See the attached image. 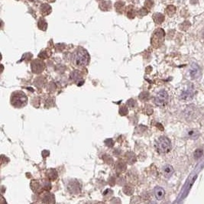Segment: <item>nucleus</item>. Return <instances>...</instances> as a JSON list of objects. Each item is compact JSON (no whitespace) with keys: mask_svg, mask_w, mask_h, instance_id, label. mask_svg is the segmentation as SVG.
Instances as JSON below:
<instances>
[{"mask_svg":"<svg viewBox=\"0 0 204 204\" xmlns=\"http://www.w3.org/2000/svg\"><path fill=\"white\" fill-rule=\"evenodd\" d=\"M89 61V54L85 50L78 49L76 51L73 57V62L77 67H83Z\"/></svg>","mask_w":204,"mask_h":204,"instance_id":"nucleus-1","label":"nucleus"},{"mask_svg":"<svg viewBox=\"0 0 204 204\" xmlns=\"http://www.w3.org/2000/svg\"><path fill=\"white\" fill-rule=\"evenodd\" d=\"M28 98L22 91H15L12 93L11 96V103L17 108L23 107L27 104Z\"/></svg>","mask_w":204,"mask_h":204,"instance_id":"nucleus-2","label":"nucleus"},{"mask_svg":"<svg viewBox=\"0 0 204 204\" xmlns=\"http://www.w3.org/2000/svg\"><path fill=\"white\" fill-rule=\"evenodd\" d=\"M156 148L158 152L161 153V154L168 153L171 149V141L165 136L160 137L156 142Z\"/></svg>","mask_w":204,"mask_h":204,"instance_id":"nucleus-3","label":"nucleus"},{"mask_svg":"<svg viewBox=\"0 0 204 204\" xmlns=\"http://www.w3.org/2000/svg\"><path fill=\"white\" fill-rule=\"evenodd\" d=\"M164 35H165V34H164V30L161 29V28L157 29L153 35L152 38H151V44H152L153 46L155 47V48L160 47L161 44L164 41Z\"/></svg>","mask_w":204,"mask_h":204,"instance_id":"nucleus-4","label":"nucleus"},{"mask_svg":"<svg viewBox=\"0 0 204 204\" xmlns=\"http://www.w3.org/2000/svg\"><path fill=\"white\" fill-rule=\"evenodd\" d=\"M168 101V94L165 90H161L157 93L155 98V103L158 106L163 107L166 105Z\"/></svg>","mask_w":204,"mask_h":204,"instance_id":"nucleus-5","label":"nucleus"},{"mask_svg":"<svg viewBox=\"0 0 204 204\" xmlns=\"http://www.w3.org/2000/svg\"><path fill=\"white\" fill-rule=\"evenodd\" d=\"M162 172H163V174L166 178H170L173 175L174 170L173 167L170 164H165L164 167H162Z\"/></svg>","mask_w":204,"mask_h":204,"instance_id":"nucleus-6","label":"nucleus"},{"mask_svg":"<svg viewBox=\"0 0 204 204\" xmlns=\"http://www.w3.org/2000/svg\"><path fill=\"white\" fill-rule=\"evenodd\" d=\"M190 77L192 79H197L200 77L201 75V70L198 66L197 65H193L190 70Z\"/></svg>","mask_w":204,"mask_h":204,"instance_id":"nucleus-7","label":"nucleus"},{"mask_svg":"<svg viewBox=\"0 0 204 204\" xmlns=\"http://www.w3.org/2000/svg\"><path fill=\"white\" fill-rule=\"evenodd\" d=\"M44 63H42L41 61H35L32 63V70H33L34 73H40L44 69Z\"/></svg>","mask_w":204,"mask_h":204,"instance_id":"nucleus-8","label":"nucleus"},{"mask_svg":"<svg viewBox=\"0 0 204 204\" xmlns=\"http://www.w3.org/2000/svg\"><path fill=\"white\" fill-rule=\"evenodd\" d=\"M154 193L155 195V197L157 198V200H161L164 197V195H165V191L161 187H156L154 190Z\"/></svg>","mask_w":204,"mask_h":204,"instance_id":"nucleus-9","label":"nucleus"},{"mask_svg":"<svg viewBox=\"0 0 204 204\" xmlns=\"http://www.w3.org/2000/svg\"><path fill=\"white\" fill-rule=\"evenodd\" d=\"M187 136L190 138L196 139L200 136V133H199L198 130H197V129H190V131H188Z\"/></svg>","mask_w":204,"mask_h":204,"instance_id":"nucleus-10","label":"nucleus"},{"mask_svg":"<svg viewBox=\"0 0 204 204\" xmlns=\"http://www.w3.org/2000/svg\"><path fill=\"white\" fill-rule=\"evenodd\" d=\"M153 19H154V21H155L156 23L158 24H161V22H163V21L164 20V16L162 14H160V13H156L153 16Z\"/></svg>","mask_w":204,"mask_h":204,"instance_id":"nucleus-11","label":"nucleus"},{"mask_svg":"<svg viewBox=\"0 0 204 204\" xmlns=\"http://www.w3.org/2000/svg\"><path fill=\"white\" fill-rule=\"evenodd\" d=\"M203 154V149L198 148L194 151L193 156H194L195 159H199V158H200L201 157H202Z\"/></svg>","mask_w":204,"mask_h":204,"instance_id":"nucleus-12","label":"nucleus"},{"mask_svg":"<svg viewBox=\"0 0 204 204\" xmlns=\"http://www.w3.org/2000/svg\"><path fill=\"white\" fill-rule=\"evenodd\" d=\"M166 12H167V13L169 15H174L175 13V12H176V8L174 6H169L166 9Z\"/></svg>","mask_w":204,"mask_h":204,"instance_id":"nucleus-13","label":"nucleus"},{"mask_svg":"<svg viewBox=\"0 0 204 204\" xmlns=\"http://www.w3.org/2000/svg\"><path fill=\"white\" fill-rule=\"evenodd\" d=\"M203 38H204V31H203Z\"/></svg>","mask_w":204,"mask_h":204,"instance_id":"nucleus-14","label":"nucleus"}]
</instances>
